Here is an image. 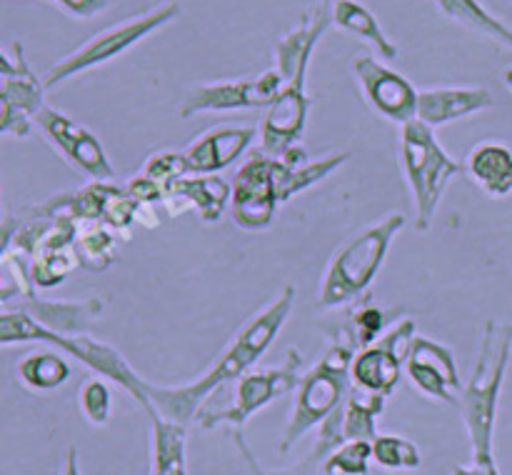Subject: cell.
I'll use <instances>...</instances> for the list:
<instances>
[{"instance_id":"cell-15","label":"cell","mask_w":512,"mask_h":475,"mask_svg":"<svg viewBox=\"0 0 512 475\" xmlns=\"http://www.w3.org/2000/svg\"><path fill=\"white\" fill-rule=\"evenodd\" d=\"M405 375L415 390L435 403L460 405L463 380H460L458 360L455 353L440 340L418 335L413 340L408 360H405Z\"/></svg>"},{"instance_id":"cell-3","label":"cell","mask_w":512,"mask_h":475,"mask_svg":"<svg viewBox=\"0 0 512 475\" xmlns=\"http://www.w3.org/2000/svg\"><path fill=\"white\" fill-rule=\"evenodd\" d=\"M360 343L350 323L340 325L323 358L303 373L295 390L293 408L280 438V453H288L303 435L320 428L353 390V360Z\"/></svg>"},{"instance_id":"cell-23","label":"cell","mask_w":512,"mask_h":475,"mask_svg":"<svg viewBox=\"0 0 512 475\" xmlns=\"http://www.w3.org/2000/svg\"><path fill=\"white\" fill-rule=\"evenodd\" d=\"M153 433V468L150 475H188V425L173 423L160 413H150Z\"/></svg>"},{"instance_id":"cell-38","label":"cell","mask_w":512,"mask_h":475,"mask_svg":"<svg viewBox=\"0 0 512 475\" xmlns=\"http://www.w3.org/2000/svg\"><path fill=\"white\" fill-rule=\"evenodd\" d=\"M268 475H325L323 468H308V465H298L295 470H268Z\"/></svg>"},{"instance_id":"cell-2","label":"cell","mask_w":512,"mask_h":475,"mask_svg":"<svg viewBox=\"0 0 512 475\" xmlns=\"http://www.w3.org/2000/svg\"><path fill=\"white\" fill-rule=\"evenodd\" d=\"M512 360V325H503L490 318L480 338L478 358L473 373L460 393V413L468 430L473 463L480 468L498 473L495 460V425H498L500 393H503L505 375Z\"/></svg>"},{"instance_id":"cell-6","label":"cell","mask_w":512,"mask_h":475,"mask_svg":"<svg viewBox=\"0 0 512 475\" xmlns=\"http://www.w3.org/2000/svg\"><path fill=\"white\" fill-rule=\"evenodd\" d=\"M400 165L413 195L415 228L425 233L433 228L445 190L455 175L465 173V165L455 160L440 145L435 130L418 118L400 128Z\"/></svg>"},{"instance_id":"cell-9","label":"cell","mask_w":512,"mask_h":475,"mask_svg":"<svg viewBox=\"0 0 512 475\" xmlns=\"http://www.w3.org/2000/svg\"><path fill=\"white\" fill-rule=\"evenodd\" d=\"M0 63V133L28 138L35 128V118L45 108L48 85L30 68L23 43L18 40L10 43V53L0 55Z\"/></svg>"},{"instance_id":"cell-34","label":"cell","mask_w":512,"mask_h":475,"mask_svg":"<svg viewBox=\"0 0 512 475\" xmlns=\"http://www.w3.org/2000/svg\"><path fill=\"white\" fill-rule=\"evenodd\" d=\"M125 188H128V193L133 195L138 203H145V205H163L165 200V188L160 183H155L153 178H148V175L143 173H135L133 178L125 183Z\"/></svg>"},{"instance_id":"cell-16","label":"cell","mask_w":512,"mask_h":475,"mask_svg":"<svg viewBox=\"0 0 512 475\" xmlns=\"http://www.w3.org/2000/svg\"><path fill=\"white\" fill-rule=\"evenodd\" d=\"M310 108L313 98L308 95V75L283 80V90L260 125V150L280 158L293 145H298L308 128Z\"/></svg>"},{"instance_id":"cell-31","label":"cell","mask_w":512,"mask_h":475,"mask_svg":"<svg viewBox=\"0 0 512 475\" xmlns=\"http://www.w3.org/2000/svg\"><path fill=\"white\" fill-rule=\"evenodd\" d=\"M78 408L80 415L88 420L90 425H103L110 423V413H113V393L105 378H88L78 390Z\"/></svg>"},{"instance_id":"cell-11","label":"cell","mask_w":512,"mask_h":475,"mask_svg":"<svg viewBox=\"0 0 512 475\" xmlns=\"http://www.w3.org/2000/svg\"><path fill=\"white\" fill-rule=\"evenodd\" d=\"M418 338V325L413 318H400L390 325L375 343L358 350L353 360V385L373 393L393 395L405 373L413 340Z\"/></svg>"},{"instance_id":"cell-41","label":"cell","mask_w":512,"mask_h":475,"mask_svg":"<svg viewBox=\"0 0 512 475\" xmlns=\"http://www.w3.org/2000/svg\"><path fill=\"white\" fill-rule=\"evenodd\" d=\"M503 43H505V45H510V48H512V28H508V33H505Z\"/></svg>"},{"instance_id":"cell-10","label":"cell","mask_w":512,"mask_h":475,"mask_svg":"<svg viewBox=\"0 0 512 475\" xmlns=\"http://www.w3.org/2000/svg\"><path fill=\"white\" fill-rule=\"evenodd\" d=\"M278 170L273 155H250L233 178V198H230V218L240 230L260 233L275 223L280 208Z\"/></svg>"},{"instance_id":"cell-14","label":"cell","mask_w":512,"mask_h":475,"mask_svg":"<svg viewBox=\"0 0 512 475\" xmlns=\"http://www.w3.org/2000/svg\"><path fill=\"white\" fill-rule=\"evenodd\" d=\"M353 75L358 80L365 103L380 118L390 120L400 128L418 118L420 90L398 70L388 68L373 55H358L353 60Z\"/></svg>"},{"instance_id":"cell-4","label":"cell","mask_w":512,"mask_h":475,"mask_svg":"<svg viewBox=\"0 0 512 475\" xmlns=\"http://www.w3.org/2000/svg\"><path fill=\"white\" fill-rule=\"evenodd\" d=\"M405 228L403 213H388L385 218L365 225L348 243L340 245L325 265L318 290V308L333 310L358 303L388 260L393 240Z\"/></svg>"},{"instance_id":"cell-13","label":"cell","mask_w":512,"mask_h":475,"mask_svg":"<svg viewBox=\"0 0 512 475\" xmlns=\"http://www.w3.org/2000/svg\"><path fill=\"white\" fill-rule=\"evenodd\" d=\"M35 125L45 135L50 145L63 155L65 163L73 165L75 170L88 175L90 180H115V168L110 163L105 145L100 143L98 135L80 125L78 120L70 118L63 110H55L45 105L43 113L35 118Z\"/></svg>"},{"instance_id":"cell-27","label":"cell","mask_w":512,"mask_h":475,"mask_svg":"<svg viewBox=\"0 0 512 475\" xmlns=\"http://www.w3.org/2000/svg\"><path fill=\"white\" fill-rule=\"evenodd\" d=\"M385 403H388V395L353 385L343 405L345 443H350V440H368V443H373L380 435L378 418L383 415Z\"/></svg>"},{"instance_id":"cell-17","label":"cell","mask_w":512,"mask_h":475,"mask_svg":"<svg viewBox=\"0 0 512 475\" xmlns=\"http://www.w3.org/2000/svg\"><path fill=\"white\" fill-rule=\"evenodd\" d=\"M230 198L233 183H228L223 175H185L168 188L163 210L170 218L193 210L200 223L215 225L225 213H230Z\"/></svg>"},{"instance_id":"cell-18","label":"cell","mask_w":512,"mask_h":475,"mask_svg":"<svg viewBox=\"0 0 512 475\" xmlns=\"http://www.w3.org/2000/svg\"><path fill=\"white\" fill-rule=\"evenodd\" d=\"M258 138L253 125H218L205 130L185 148L190 173L193 175H218L225 168L243 158L250 145Z\"/></svg>"},{"instance_id":"cell-40","label":"cell","mask_w":512,"mask_h":475,"mask_svg":"<svg viewBox=\"0 0 512 475\" xmlns=\"http://www.w3.org/2000/svg\"><path fill=\"white\" fill-rule=\"evenodd\" d=\"M503 78H505V85H508V88H510V93H512V68L505 70V73H503Z\"/></svg>"},{"instance_id":"cell-7","label":"cell","mask_w":512,"mask_h":475,"mask_svg":"<svg viewBox=\"0 0 512 475\" xmlns=\"http://www.w3.org/2000/svg\"><path fill=\"white\" fill-rule=\"evenodd\" d=\"M180 15V3L178 0H165V3L155 5L148 13H140L135 18L123 20V23H115L110 28L100 30L93 38H88L85 43H80L78 48L70 50L65 58H60L53 68L45 73V85L48 88H58L65 80L75 78V75H83L88 70L100 68V65L110 63V60L120 58L123 53H128L133 45H138L140 40H145L148 35H153L155 30H160L163 25L173 23Z\"/></svg>"},{"instance_id":"cell-25","label":"cell","mask_w":512,"mask_h":475,"mask_svg":"<svg viewBox=\"0 0 512 475\" xmlns=\"http://www.w3.org/2000/svg\"><path fill=\"white\" fill-rule=\"evenodd\" d=\"M350 160V153H330L320 160H305L300 165H285L283 160L275 158V170H278V193L280 203H290L295 195L305 193V190L315 188L318 183H323L325 178L335 173L338 168H343Z\"/></svg>"},{"instance_id":"cell-19","label":"cell","mask_w":512,"mask_h":475,"mask_svg":"<svg viewBox=\"0 0 512 475\" xmlns=\"http://www.w3.org/2000/svg\"><path fill=\"white\" fill-rule=\"evenodd\" d=\"M493 93L480 85H438L420 90L418 120L433 130L493 108Z\"/></svg>"},{"instance_id":"cell-30","label":"cell","mask_w":512,"mask_h":475,"mask_svg":"<svg viewBox=\"0 0 512 475\" xmlns=\"http://www.w3.org/2000/svg\"><path fill=\"white\" fill-rule=\"evenodd\" d=\"M373 463V443L368 440H350L340 445L323 463L325 475H370Z\"/></svg>"},{"instance_id":"cell-12","label":"cell","mask_w":512,"mask_h":475,"mask_svg":"<svg viewBox=\"0 0 512 475\" xmlns=\"http://www.w3.org/2000/svg\"><path fill=\"white\" fill-rule=\"evenodd\" d=\"M283 90L278 70H265L248 80H213L200 83L180 103V118L200 113H233V110L270 108Z\"/></svg>"},{"instance_id":"cell-36","label":"cell","mask_w":512,"mask_h":475,"mask_svg":"<svg viewBox=\"0 0 512 475\" xmlns=\"http://www.w3.org/2000/svg\"><path fill=\"white\" fill-rule=\"evenodd\" d=\"M233 443H235V448H238V453H240V458L245 460V465H248V470L253 475H268V470H263L260 468V463H258V458H255V453L253 450H250V445H248V440L243 438V430H233Z\"/></svg>"},{"instance_id":"cell-22","label":"cell","mask_w":512,"mask_h":475,"mask_svg":"<svg viewBox=\"0 0 512 475\" xmlns=\"http://www.w3.org/2000/svg\"><path fill=\"white\" fill-rule=\"evenodd\" d=\"M330 20L345 33L373 45L380 58L395 60L400 55L398 45L385 35L383 25L375 18L373 10L360 3V0H330Z\"/></svg>"},{"instance_id":"cell-8","label":"cell","mask_w":512,"mask_h":475,"mask_svg":"<svg viewBox=\"0 0 512 475\" xmlns=\"http://www.w3.org/2000/svg\"><path fill=\"white\" fill-rule=\"evenodd\" d=\"M305 358L298 348L290 345L285 353L283 365L263 370H250L243 378L235 380L233 400L220 410L198 415V425L205 430L220 428V425H233V430H243V425L253 418L255 413L268 408L278 398L295 393L305 373Z\"/></svg>"},{"instance_id":"cell-26","label":"cell","mask_w":512,"mask_h":475,"mask_svg":"<svg viewBox=\"0 0 512 475\" xmlns=\"http://www.w3.org/2000/svg\"><path fill=\"white\" fill-rule=\"evenodd\" d=\"M15 375H18L20 385L33 393H53L68 383L73 368L60 355V350H33L15 363Z\"/></svg>"},{"instance_id":"cell-39","label":"cell","mask_w":512,"mask_h":475,"mask_svg":"<svg viewBox=\"0 0 512 475\" xmlns=\"http://www.w3.org/2000/svg\"><path fill=\"white\" fill-rule=\"evenodd\" d=\"M453 475H498V473H490V470L480 468V465L470 463V465H455Z\"/></svg>"},{"instance_id":"cell-33","label":"cell","mask_w":512,"mask_h":475,"mask_svg":"<svg viewBox=\"0 0 512 475\" xmlns=\"http://www.w3.org/2000/svg\"><path fill=\"white\" fill-rule=\"evenodd\" d=\"M385 315L388 313L375 308V305H360V308L350 315L348 323L350 328L355 330V335H358L360 348L375 343V340L385 333Z\"/></svg>"},{"instance_id":"cell-20","label":"cell","mask_w":512,"mask_h":475,"mask_svg":"<svg viewBox=\"0 0 512 475\" xmlns=\"http://www.w3.org/2000/svg\"><path fill=\"white\" fill-rule=\"evenodd\" d=\"M13 308L23 310L30 318L38 320L43 328L58 335H83L88 333V325L103 315L105 303L100 298L45 300L35 295V298L13 305Z\"/></svg>"},{"instance_id":"cell-29","label":"cell","mask_w":512,"mask_h":475,"mask_svg":"<svg viewBox=\"0 0 512 475\" xmlns=\"http://www.w3.org/2000/svg\"><path fill=\"white\" fill-rule=\"evenodd\" d=\"M435 5H438L448 18L458 20L465 28L490 35V38L500 40V43H503L505 33H508V25H505L503 20L495 18L490 10H485V5L480 3V0H435Z\"/></svg>"},{"instance_id":"cell-1","label":"cell","mask_w":512,"mask_h":475,"mask_svg":"<svg viewBox=\"0 0 512 475\" xmlns=\"http://www.w3.org/2000/svg\"><path fill=\"white\" fill-rule=\"evenodd\" d=\"M295 305V285H283L273 300L263 310L253 315L238 333L233 335L223 353L200 373V378L183 385H155L148 380V395L153 403V413L173 423L188 425L198 420L200 405L205 398L223 385L240 380L253 365L263 358L288 323Z\"/></svg>"},{"instance_id":"cell-21","label":"cell","mask_w":512,"mask_h":475,"mask_svg":"<svg viewBox=\"0 0 512 475\" xmlns=\"http://www.w3.org/2000/svg\"><path fill=\"white\" fill-rule=\"evenodd\" d=\"M465 175L483 190L488 198L512 195V150L508 145L485 140L470 148L465 158Z\"/></svg>"},{"instance_id":"cell-42","label":"cell","mask_w":512,"mask_h":475,"mask_svg":"<svg viewBox=\"0 0 512 475\" xmlns=\"http://www.w3.org/2000/svg\"><path fill=\"white\" fill-rule=\"evenodd\" d=\"M325 3H330V0H325Z\"/></svg>"},{"instance_id":"cell-28","label":"cell","mask_w":512,"mask_h":475,"mask_svg":"<svg viewBox=\"0 0 512 475\" xmlns=\"http://www.w3.org/2000/svg\"><path fill=\"white\" fill-rule=\"evenodd\" d=\"M373 463L383 470H418L423 465V453L410 438L398 433H380L373 440Z\"/></svg>"},{"instance_id":"cell-32","label":"cell","mask_w":512,"mask_h":475,"mask_svg":"<svg viewBox=\"0 0 512 475\" xmlns=\"http://www.w3.org/2000/svg\"><path fill=\"white\" fill-rule=\"evenodd\" d=\"M140 173L163 185L165 193H168V188L175 180L185 178V175H193L190 173L188 158H185V150H158V153H153L145 160Z\"/></svg>"},{"instance_id":"cell-5","label":"cell","mask_w":512,"mask_h":475,"mask_svg":"<svg viewBox=\"0 0 512 475\" xmlns=\"http://www.w3.org/2000/svg\"><path fill=\"white\" fill-rule=\"evenodd\" d=\"M18 343H45L50 348L60 350L65 355H73L75 360L93 370L98 378L113 380L115 385L125 390L145 413H153V403L148 395V380L140 378L138 370L120 355L110 343L93 338V335H58L53 330L43 328L38 320L30 318L28 313L15 308H5L0 313V345L10 348Z\"/></svg>"},{"instance_id":"cell-35","label":"cell","mask_w":512,"mask_h":475,"mask_svg":"<svg viewBox=\"0 0 512 475\" xmlns=\"http://www.w3.org/2000/svg\"><path fill=\"white\" fill-rule=\"evenodd\" d=\"M50 3L58 5L60 10H65L70 18L90 20L98 13H103V10L110 5V0H50Z\"/></svg>"},{"instance_id":"cell-37","label":"cell","mask_w":512,"mask_h":475,"mask_svg":"<svg viewBox=\"0 0 512 475\" xmlns=\"http://www.w3.org/2000/svg\"><path fill=\"white\" fill-rule=\"evenodd\" d=\"M58 475H83V473H80L78 450H75L73 445H70L68 453H65V463H63V468H60Z\"/></svg>"},{"instance_id":"cell-24","label":"cell","mask_w":512,"mask_h":475,"mask_svg":"<svg viewBox=\"0 0 512 475\" xmlns=\"http://www.w3.org/2000/svg\"><path fill=\"white\" fill-rule=\"evenodd\" d=\"M123 243H128V238L108 225L80 223L78 235H75V253H78L80 268L90 270V273H103L120 258Z\"/></svg>"}]
</instances>
